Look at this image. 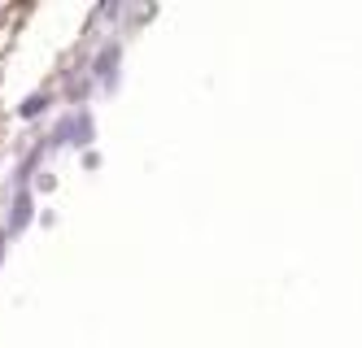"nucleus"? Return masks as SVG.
<instances>
[{"mask_svg": "<svg viewBox=\"0 0 362 348\" xmlns=\"http://www.w3.org/2000/svg\"><path fill=\"white\" fill-rule=\"evenodd\" d=\"M27 222H31V196L22 192V196H18V205H13V222H9V231H22Z\"/></svg>", "mask_w": 362, "mask_h": 348, "instance_id": "obj_1", "label": "nucleus"}, {"mask_svg": "<svg viewBox=\"0 0 362 348\" xmlns=\"http://www.w3.org/2000/svg\"><path fill=\"white\" fill-rule=\"evenodd\" d=\"M110 66H118V48H105V52H100L96 74H100V78H110Z\"/></svg>", "mask_w": 362, "mask_h": 348, "instance_id": "obj_2", "label": "nucleus"}, {"mask_svg": "<svg viewBox=\"0 0 362 348\" xmlns=\"http://www.w3.org/2000/svg\"><path fill=\"white\" fill-rule=\"evenodd\" d=\"M44 104H48V96H40V92H35V96H27V104H22V118H35Z\"/></svg>", "mask_w": 362, "mask_h": 348, "instance_id": "obj_3", "label": "nucleus"}]
</instances>
